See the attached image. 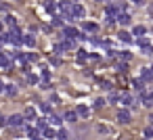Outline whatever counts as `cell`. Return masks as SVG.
<instances>
[{
  "instance_id": "obj_23",
  "label": "cell",
  "mask_w": 153,
  "mask_h": 140,
  "mask_svg": "<svg viewBox=\"0 0 153 140\" xmlns=\"http://www.w3.org/2000/svg\"><path fill=\"white\" fill-rule=\"evenodd\" d=\"M120 40L126 42V44H130V42H132V36H130L128 32H120Z\"/></svg>"
},
{
  "instance_id": "obj_9",
  "label": "cell",
  "mask_w": 153,
  "mask_h": 140,
  "mask_svg": "<svg viewBox=\"0 0 153 140\" xmlns=\"http://www.w3.org/2000/svg\"><path fill=\"white\" fill-rule=\"evenodd\" d=\"M63 36H65V38H76V40H78L80 32H78L76 27H65V29H63Z\"/></svg>"
},
{
  "instance_id": "obj_28",
  "label": "cell",
  "mask_w": 153,
  "mask_h": 140,
  "mask_svg": "<svg viewBox=\"0 0 153 140\" xmlns=\"http://www.w3.org/2000/svg\"><path fill=\"white\" fill-rule=\"evenodd\" d=\"M57 138H59V140H69V134H67L65 130H59V134H57Z\"/></svg>"
},
{
  "instance_id": "obj_30",
  "label": "cell",
  "mask_w": 153,
  "mask_h": 140,
  "mask_svg": "<svg viewBox=\"0 0 153 140\" xmlns=\"http://www.w3.org/2000/svg\"><path fill=\"white\" fill-rule=\"evenodd\" d=\"M101 88L103 90H111V82L109 80H101Z\"/></svg>"
},
{
  "instance_id": "obj_1",
  "label": "cell",
  "mask_w": 153,
  "mask_h": 140,
  "mask_svg": "<svg viewBox=\"0 0 153 140\" xmlns=\"http://www.w3.org/2000/svg\"><path fill=\"white\" fill-rule=\"evenodd\" d=\"M2 40L9 42V44H17V46H19V44H23V34H21L17 27H13L9 34H2Z\"/></svg>"
},
{
  "instance_id": "obj_13",
  "label": "cell",
  "mask_w": 153,
  "mask_h": 140,
  "mask_svg": "<svg viewBox=\"0 0 153 140\" xmlns=\"http://www.w3.org/2000/svg\"><path fill=\"white\" fill-rule=\"evenodd\" d=\"M46 11H48L51 15H57V13H59V2H53V0H51V2H46Z\"/></svg>"
},
{
  "instance_id": "obj_2",
  "label": "cell",
  "mask_w": 153,
  "mask_h": 140,
  "mask_svg": "<svg viewBox=\"0 0 153 140\" xmlns=\"http://www.w3.org/2000/svg\"><path fill=\"white\" fill-rule=\"evenodd\" d=\"M71 9H74V2H69V0H61V2H59V11L63 13V19H67L69 23H71V21L76 19V17H74V11H71Z\"/></svg>"
},
{
  "instance_id": "obj_22",
  "label": "cell",
  "mask_w": 153,
  "mask_h": 140,
  "mask_svg": "<svg viewBox=\"0 0 153 140\" xmlns=\"http://www.w3.org/2000/svg\"><path fill=\"white\" fill-rule=\"evenodd\" d=\"M65 119H67V121H71V123H74V121H78V111H67V113H65Z\"/></svg>"
},
{
  "instance_id": "obj_4",
  "label": "cell",
  "mask_w": 153,
  "mask_h": 140,
  "mask_svg": "<svg viewBox=\"0 0 153 140\" xmlns=\"http://www.w3.org/2000/svg\"><path fill=\"white\" fill-rule=\"evenodd\" d=\"M138 98L145 107H153V92H138Z\"/></svg>"
},
{
  "instance_id": "obj_34",
  "label": "cell",
  "mask_w": 153,
  "mask_h": 140,
  "mask_svg": "<svg viewBox=\"0 0 153 140\" xmlns=\"http://www.w3.org/2000/svg\"><path fill=\"white\" fill-rule=\"evenodd\" d=\"M124 71H126V61L117 63V73H124Z\"/></svg>"
},
{
  "instance_id": "obj_15",
  "label": "cell",
  "mask_w": 153,
  "mask_h": 140,
  "mask_svg": "<svg viewBox=\"0 0 153 140\" xmlns=\"http://www.w3.org/2000/svg\"><path fill=\"white\" fill-rule=\"evenodd\" d=\"M23 44L32 48V46H36V38H34L32 34H25V36H23Z\"/></svg>"
},
{
  "instance_id": "obj_41",
  "label": "cell",
  "mask_w": 153,
  "mask_h": 140,
  "mask_svg": "<svg viewBox=\"0 0 153 140\" xmlns=\"http://www.w3.org/2000/svg\"><path fill=\"white\" fill-rule=\"evenodd\" d=\"M117 84H120L122 88H126V80H124V77H120V80H117Z\"/></svg>"
},
{
  "instance_id": "obj_38",
  "label": "cell",
  "mask_w": 153,
  "mask_h": 140,
  "mask_svg": "<svg viewBox=\"0 0 153 140\" xmlns=\"http://www.w3.org/2000/svg\"><path fill=\"white\" fill-rule=\"evenodd\" d=\"M40 109H42L44 113H48V111H51V105H48V102H40Z\"/></svg>"
},
{
  "instance_id": "obj_42",
  "label": "cell",
  "mask_w": 153,
  "mask_h": 140,
  "mask_svg": "<svg viewBox=\"0 0 153 140\" xmlns=\"http://www.w3.org/2000/svg\"><path fill=\"white\" fill-rule=\"evenodd\" d=\"M4 90H7V84H2V82H0V94H2Z\"/></svg>"
},
{
  "instance_id": "obj_10",
  "label": "cell",
  "mask_w": 153,
  "mask_h": 140,
  "mask_svg": "<svg viewBox=\"0 0 153 140\" xmlns=\"http://www.w3.org/2000/svg\"><path fill=\"white\" fill-rule=\"evenodd\" d=\"M63 46H65V50H76V48H78L76 38H65V40H63Z\"/></svg>"
},
{
  "instance_id": "obj_39",
  "label": "cell",
  "mask_w": 153,
  "mask_h": 140,
  "mask_svg": "<svg viewBox=\"0 0 153 140\" xmlns=\"http://www.w3.org/2000/svg\"><path fill=\"white\" fill-rule=\"evenodd\" d=\"M0 125H2V127H4V125H9V117H4V115L0 117Z\"/></svg>"
},
{
  "instance_id": "obj_6",
  "label": "cell",
  "mask_w": 153,
  "mask_h": 140,
  "mask_svg": "<svg viewBox=\"0 0 153 140\" xmlns=\"http://www.w3.org/2000/svg\"><path fill=\"white\" fill-rule=\"evenodd\" d=\"M0 69H13V63H11V57L7 52L0 55Z\"/></svg>"
},
{
  "instance_id": "obj_37",
  "label": "cell",
  "mask_w": 153,
  "mask_h": 140,
  "mask_svg": "<svg viewBox=\"0 0 153 140\" xmlns=\"http://www.w3.org/2000/svg\"><path fill=\"white\" fill-rule=\"evenodd\" d=\"M48 77H51V71H48V69H42V80L48 82Z\"/></svg>"
},
{
  "instance_id": "obj_44",
  "label": "cell",
  "mask_w": 153,
  "mask_h": 140,
  "mask_svg": "<svg viewBox=\"0 0 153 140\" xmlns=\"http://www.w3.org/2000/svg\"><path fill=\"white\" fill-rule=\"evenodd\" d=\"M147 119H149V123H151V125H153V113H151V115H149V117H147Z\"/></svg>"
},
{
  "instance_id": "obj_31",
  "label": "cell",
  "mask_w": 153,
  "mask_h": 140,
  "mask_svg": "<svg viewBox=\"0 0 153 140\" xmlns=\"http://www.w3.org/2000/svg\"><path fill=\"white\" fill-rule=\"evenodd\" d=\"M120 100V92H111L109 94V102H117Z\"/></svg>"
},
{
  "instance_id": "obj_24",
  "label": "cell",
  "mask_w": 153,
  "mask_h": 140,
  "mask_svg": "<svg viewBox=\"0 0 153 140\" xmlns=\"http://www.w3.org/2000/svg\"><path fill=\"white\" fill-rule=\"evenodd\" d=\"M7 94H11V96H15L17 94V86L15 84H7V90H4Z\"/></svg>"
},
{
  "instance_id": "obj_8",
  "label": "cell",
  "mask_w": 153,
  "mask_h": 140,
  "mask_svg": "<svg viewBox=\"0 0 153 140\" xmlns=\"http://www.w3.org/2000/svg\"><path fill=\"white\" fill-rule=\"evenodd\" d=\"M140 80H143V82H153V71H151L149 67H143V69H140Z\"/></svg>"
},
{
  "instance_id": "obj_46",
  "label": "cell",
  "mask_w": 153,
  "mask_h": 140,
  "mask_svg": "<svg viewBox=\"0 0 153 140\" xmlns=\"http://www.w3.org/2000/svg\"><path fill=\"white\" fill-rule=\"evenodd\" d=\"M99 2H103V0H99Z\"/></svg>"
},
{
  "instance_id": "obj_7",
  "label": "cell",
  "mask_w": 153,
  "mask_h": 140,
  "mask_svg": "<svg viewBox=\"0 0 153 140\" xmlns=\"http://www.w3.org/2000/svg\"><path fill=\"white\" fill-rule=\"evenodd\" d=\"M120 102L128 107V105H134V102H136V98H134L132 94H128V92H122V94H120Z\"/></svg>"
},
{
  "instance_id": "obj_21",
  "label": "cell",
  "mask_w": 153,
  "mask_h": 140,
  "mask_svg": "<svg viewBox=\"0 0 153 140\" xmlns=\"http://www.w3.org/2000/svg\"><path fill=\"white\" fill-rule=\"evenodd\" d=\"M117 59H122V61H126V63H128V61L132 59V55H130L128 50H120V52H117Z\"/></svg>"
},
{
  "instance_id": "obj_25",
  "label": "cell",
  "mask_w": 153,
  "mask_h": 140,
  "mask_svg": "<svg viewBox=\"0 0 153 140\" xmlns=\"http://www.w3.org/2000/svg\"><path fill=\"white\" fill-rule=\"evenodd\" d=\"M48 125H46V119H38L36 121V130H40V132H44Z\"/></svg>"
},
{
  "instance_id": "obj_43",
  "label": "cell",
  "mask_w": 153,
  "mask_h": 140,
  "mask_svg": "<svg viewBox=\"0 0 153 140\" xmlns=\"http://www.w3.org/2000/svg\"><path fill=\"white\" fill-rule=\"evenodd\" d=\"M134 4H145V0H132Z\"/></svg>"
},
{
  "instance_id": "obj_40",
  "label": "cell",
  "mask_w": 153,
  "mask_h": 140,
  "mask_svg": "<svg viewBox=\"0 0 153 140\" xmlns=\"http://www.w3.org/2000/svg\"><path fill=\"white\" fill-rule=\"evenodd\" d=\"M25 59H27V61H36V59H38V57H36V55H32V52H30V55H25Z\"/></svg>"
},
{
  "instance_id": "obj_12",
  "label": "cell",
  "mask_w": 153,
  "mask_h": 140,
  "mask_svg": "<svg viewBox=\"0 0 153 140\" xmlns=\"http://www.w3.org/2000/svg\"><path fill=\"white\" fill-rule=\"evenodd\" d=\"M76 111H78V117H82V119H86V117L90 115V109H88L86 105H80V107H78Z\"/></svg>"
},
{
  "instance_id": "obj_14",
  "label": "cell",
  "mask_w": 153,
  "mask_h": 140,
  "mask_svg": "<svg viewBox=\"0 0 153 140\" xmlns=\"http://www.w3.org/2000/svg\"><path fill=\"white\" fill-rule=\"evenodd\" d=\"M117 21L122 25H130V15L128 13H117Z\"/></svg>"
},
{
  "instance_id": "obj_5",
  "label": "cell",
  "mask_w": 153,
  "mask_h": 140,
  "mask_svg": "<svg viewBox=\"0 0 153 140\" xmlns=\"http://www.w3.org/2000/svg\"><path fill=\"white\" fill-rule=\"evenodd\" d=\"M130 119H132V115H130L128 109H120V111H117V121H120V123H128Z\"/></svg>"
},
{
  "instance_id": "obj_26",
  "label": "cell",
  "mask_w": 153,
  "mask_h": 140,
  "mask_svg": "<svg viewBox=\"0 0 153 140\" xmlns=\"http://www.w3.org/2000/svg\"><path fill=\"white\" fill-rule=\"evenodd\" d=\"M145 32H147V29H145L143 25H136V27H134V36H136V38H140V36H145Z\"/></svg>"
},
{
  "instance_id": "obj_32",
  "label": "cell",
  "mask_w": 153,
  "mask_h": 140,
  "mask_svg": "<svg viewBox=\"0 0 153 140\" xmlns=\"http://www.w3.org/2000/svg\"><path fill=\"white\" fill-rule=\"evenodd\" d=\"M145 138L149 140V138H153V125H149L147 130H145Z\"/></svg>"
},
{
  "instance_id": "obj_33",
  "label": "cell",
  "mask_w": 153,
  "mask_h": 140,
  "mask_svg": "<svg viewBox=\"0 0 153 140\" xmlns=\"http://www.w3.org/2000/svg\"><path fill=\"white\" fill-rule=\"evenodd\" d=\"M51 23H53L55 27H59V25H61V19H59L57 15H53V19H51Z\"/></svg>"
},
{
  "instance_id": "obj_29",
  "label": "cell",
  "mask_w": 153,
  "mask_h": 140,
  "mask_svg": "<svg viewBox=\"0 0 153 140\" xmlns=\"http://www.w3.org/2000/svg\"><path fill=\"white\" fill-rule=\"evenodd\" d=\"M53 50H55V55H61V52L65 50V46H63V44H55V46H53Z\"/></svg>"
},
{
  "instance_id": "obj_17",
  "label": "cell",
  "mask_w": 153,
  "mask_h": 140,
  "mask_svg": "<svg viewBox=\"0 0 153 140\" xmlns=\"http://www.w3.org/2000/svg\"><path fill=\"white\" fill-rule=\"evenodd\" d=\"M132 86L136 92H145V82L143 80H132Z\"/></svg>"
},
{
  "instance_id": "obj_45",
  "label": "cell",
  "mask_w": 153,
  "mask_h": 140,
  "mask_svg": "<svg viewBox=\"0 0 153 140\" xmlns=\"http://www.w3.org/2000/svg\"><path fill=\"white\" fill-rule=\"evenodd\" d=\"M34 140H42V138H40V136H34Z\"/></svg>"
},
{
  "instance_id": "obj_20",
  "label": "cell",
  "mask_w": 153,
  "mask_h": 140,
  "mask_svg": "<svg viewBox=\"0 0 153 140\" xmlns=\"http://www.w3.org/2000/svg\"><path fill=\"white\" fill-rule=\"evenodd\" d=\"M99 25L97 23H90V21H84V32H97Z\"/></svg>"
},
{
  "instance_id": "obj_36",
  "label": "cell",
  "mask_w": 153,
  "mask_h": 140,
  "mask_svg": "<svg viewBox=\"0 0 153 140\" xmlns=\"http://www.w3.org/2000/svg\"><path fill=\"white\" fill-rule=\"evenodd\" d=\"M44 136H46V138H53V136H57V134H55V130L46 127V130H44Z\"/></svg>"
},
{
  "instance_id": "obj_27",
  "label": "cell",
  "mask_w": 153,
  "mask_h": 140,
  "mask_svg": "<svg viewBox=\"0 0 153 140\" xmlns=\"http://www.w3.org/2000/svg\"><path fill=\"white\" fill-rule=\"evenodd\" d=\"M48 119H51V123H53V125H61V117H59V115H51Z\"/></svg>"
},
{
  "instance_id": "obj_16",
  "label": "cell",
  "mask_w": 153,
  "mask_h": 140,
  "mask_svg": "<svg viewBox=\"0 0 153 140\" xmlns=\"http://www.w3.org/2000/svg\"><path fill=\"white\" fill-rule=\"evenodd\" d=\"M88 59H90V55H88L84 48H80V50H78V63H84V61H88Z\"/></svg>"
},
{
  "instance_id": "obj_19",
  "label": "cell",
  "mask_w": 153,
  "mask_h": 140,
  "mask_svg": "<svg viewBox=\"0 0 153 140\" xmlns=\"http://www.w3.org/2000/svg\"><path fill=\"white\" fill-rule=\"evenodd\" d=\"M4 23H7L11 29H13V27H17V19H15L13 15H7V17H4Z\"/></svg>"
},
{
  "instance_id": "obj_35",
  "label": "cell",
  "mask_w": 153,
  "mask_h": 140,
  "mask_svg": "<svg viewBox=\"0 0 153 140\" xmlns=\"http://www.w3.org/2000/svg\"><path fill=\"white\" fill-rule=\"evenodd\" d=\"M105 102H107L105 98H97V100H94V107H97V109H101V107H103Z\"/></svg>"
},
{
  "instance_id": "obj_11",
  "label": "cell",
  "mask_w": 153,
  "mask_h": 140,
  "mask_svg": "<svg viewBox=\"0 0 153 140\" xmlns=\"http://www.w3.org/2000/svg\"><path fill=\"white\" fill-rule=\"evenodd\" d=\"M71 11H74V17H76V19H78V17H84V7H82L80 2H74V9H71Z\"/></svg>"
},
{
  "instance_id": "obj_18",
  "label": "cell",
  "mask_w": 153,
  "mask_h": 140,
  "mask_svg": "<svg viewBox=\"0 0 153 140\" xmlns=\"http://www.w3.org/2000/svg\"><path fill=\"white\" fill-rule=\"evenodd\" d=\"M23 117H25V119H36V109H34V107H27V109L23 111Z\"/></svg>"
},
{
  "instance_id": "obj_3",
  "label": "cell",
  "mask_w": 153,
  "mask_h": 140,
  "mask_svg": "<svg viewBox=\"0 0 153 140\" xmlns=\"http://www.w3.org/2000/svg\"><path fill=\"white\" fill-rule=\"evenodd\" d=\"M23 123H25V117H23V115H19V113L9 117V125H13V127H21Z\"/></svg>"
}]
</instances>
